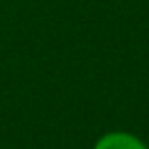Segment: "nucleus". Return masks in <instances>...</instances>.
<instances>
[{"label":"nucleus","instance_id":"1","mask_svg":"<svg viewBox=\"0 0 149 149\" xmlns=\"http://www.w3.org/2000/svg\"><path fill=\"white\" fill-rule=\"evenodd\" d=\"M95 149H147V146L128 132H108L95 143Z\"/></svg>","mask_w":149,"mask_h":149}]
</instances>
